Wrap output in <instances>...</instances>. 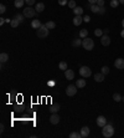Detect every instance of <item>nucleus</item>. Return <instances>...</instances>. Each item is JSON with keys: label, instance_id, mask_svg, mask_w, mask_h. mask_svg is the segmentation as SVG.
Returning a JSON list of instances; mask_svg holds the SVG:
<instances>
[{"label": "nucleus", "instance_id": "2eb2a0df", "mask_svg": "<svg viewBox=\"0 0 124 138\" xmlns=\"http://www.w3.org/2000/svg\"><path fill=\"white\" fill-rule=\"evenodd\" d=\"M81 134H82V138H86L89 136V128L86 126V127H82L81 129Z\"/></svg>", "mask_w": 124, "mask_h": 138}, {"label": "nucleus", "instance_id": "473e14b6", "mask_svg": "<svg viewBox=\"0 0 124 138\" xmlns=\"http://www.w3.org/2000/svg\"><path fill=\"white\" fill-rule=\"evenodd\" d=\"M94 35H96V36H103L104 34H103V30H101V29H96V30H94Z\"/></svg>", "mask_w": 124, "mask_h": 138}, {"label": "nucleus", "instance_id": "ea45409f", "mask_svg": "<svg viewBox=\"0 0 124 138\" xmlns=\"http://www.w3.org/2000/svg\"><path fill=\"white\" fill-rule=\"evenodd\" d=\"M97 4H98L99 6H103V5H104V0H97Z\"/></svg>", "mask_w": 124, "mask_h": 138}, {"label": "nucleus", "instance_id": "f3484780", "mask_svg": "<svg viewBox=\"0 0 124 138\" xmlns=\"http://www.w3.org/2000/svg\"><path fill=\"white\" fill-rule=\"evenodd\" d=\"M104 76H106V75H103L102 72H101V74H96V75H94L96 82H103V81H104Z\"/></svg>", "mask_w": 124, "mask_h": 138}, {"label": "nucleus", "instance_id": "5701e85b", "mask_svg": "<svg viewBox=\"0 0 124 138\" xmlns=\"http://www.w3.org/2000/svg\"><path fill=\"white\" fill-rule=\"evenodd\" d=\"M10 25H11V28H17V26L20 25V21H19L16 17H14V19H11V22H10Z\"/></svg>", "mask_w": 124, "mask_h": 138}, {"label": "nucleus", "instance_id": "9d476101", "mask_svg": "<svg viewBox=\"0 0 124 138\" xmlns=\"http://www.w3.org/2000/svg\"><path fill=\"white\" fill-rule=\"evenodd\" d=\"M65 77H66L68 81L73 80V78H75V71H73V70H68V68H67V70L65 71Z\"/></svg>", "mask_w": 124, "mask_h": 138}, {"label": "nucleus", "instance_id": "0eeeda50", "mask_svg": "<svg viewBox=\"0 0 124 138\" xmlns=\"http://www.w3.org/2000/svg\"><path fill=\"white\" fill-rule=\"evenodd\" d=\"M107 124V118L104 116H98L97 117V126L98 127H104Z\"/></svg>", "mask_w": 124, "mask_h": 138}, {"label": "nucleus", "instance_id": "bb28decb", "mask_svg": "<svg viewBox=\"0 0 124 138\" xmlns=\"http://www.w3.org/2000/svg\"><path fill=\"white\" fill-rule=\"evenodd\" d=\"M72 45L75 46V47H76V46H81L82 45V40H81V39H75V40H73V41H72Z\"/></svg>", "mask_w": 124, "mask_h": 138}, {"label": "nucleus", "instance_id": "c85d7f7f", "mask_svg": "<svg viewBox=\"0 0 124 138\" xmlns=\"http://www.w3.org/2000/svg\"><path fill=\"white\" fill-rule=\"evenodd\" d=\"M119 4V0H110V8H118Z\"/></svg>", "mask_w": 124, "mask_h": 138}, {"label": "nucleus", "instance_id": "f03ea898", "mask_svg": "<svg viewBox=\"0 0 124 138\" xmlns=\"http://www.w3.org/2000/svg\"><path fill=\"white\" fill-rule=\"evenodd\" d=\"M103 129H102V134H103V137L106 138H109L112 137L113 134H114V128H113V126L110 124V123H107L104 127H102Z\"/></svg>", "mask_w": 124, "mask_h": 138}, {"label": "nucleus", "instance_id": "393cba45", "mask_svg": "<svg viewBox=\"0 0 124 138\" xmlns=\"http://www.w3.org/2000/svg\"><path fill=\"white\" fill-rule=\"evenodd\" d=\"M58 68H60V70H63V71H66V70H67V62L61 61L60 63H58Z\"/></svg>", "mask_w": 124, "mask_h": 138}, {"label": "nucleus", "instance_id": "ddd939ff", "mask_svg": "<svg viewBox=\"0 0 124 138\" xmlns=\"http://www.w3.org/2000/svg\"><path fill=\"white\" fill-rule=\"evenodd\" d=\"M35 10H36L37 13H42V11L45 10V4H44V3H37V4L35 5Z\"/></svg>", "mask_w": 124, "mask_h": 138}, {"label": "nucleus", "instance_id": "423d86ee", "mask_svg": "<svg viewBox=\"0 0 124 138\" xmlns=\"http://www.w3.org/2000/svg\"><path fill=\"white\" fill-rule=\"evenodd\" d=\"M77 88L78 87L76 85H70V86H67V88H66V95L70 96V97L75 96V95L77 93Z\"/></svg>", "mask_w": 124, "mask_h": 138}, {"label": "nucleus", "instance_id": "09e8293b", "mask_svg": "<svg viewBox=\"0 0 124 138\" xmlns=\"http://www.w3.org/2000/svg\"><path fill=\"white\" fill-rule=\"evenodd\" d=\"M122 101H123V102H124V97H122Z\"/></svg>", "mask_w": 124, "mask_h": 138}, {"label": "nucleus", "instance_id": "a18cd8bd", "mask_svg": "<svg viewBox=\"0 0 124 138\" xmlns=\"http://www.w3.org/2000/svg\"><path fill=\"white\" fill-rule=\"evenodd\" d=\"M120 36H122V37H124V30H122V32H120Z\"/></svg>", "mask_w": 124, "mask_h": 138}, {"label": "nucleus", "instance_id": "49530a36", "mask_svg": "<svg viewBox=\"0 0 124 138\" xmlns=\"http://www.w3.org/2000/svg\"><path fill=\"white\" fill-rule=\"evenodd\" d=\"M122 26H123V29H124V19L122 20Z\"/></svg>", "mask_w": 124, "mask_h": 138}, {"label": "nucleus", "instance_id": "37998d69", "mask_svg": "<svg viewBox=\"0 0 124 138\" xmlns=\"http://www.w3.org/2000/svg\"><path fill=\"white\" fill-rule=\"evenodd\" d=\"M89 4H97V0H88Z\"/></svg>", "mask_w": 124, "mask_h": 138}, {"label": "nucleus", "instance_id": "39448f33", "mask_svg": "<svg viewBox=\"0 0 124 138\" xmlns=\"http://www.w3.org/2000/svg\"><path fill=\"white\" fill-rule=\"evenodd\" d=\"M36 13H37V11H36L35 9H32L31 6H27V8L24 9L22 15L25 16V17H29V19H30V17H34V16L36 15Z\"/></svg>", "mask_w": 124, "mask_h": 138}, {"label": "nucleus", "instance_id": "cd10ccee", "mask_svg": "<svg viewBox=\"0 0 124 138\" xmlns=\"http://www.w3.org/2000/svg\"><path fill=\"white\" fill-rule=\"evenodd\" d=\"M46 26L50 29V30H52V29H55V28H56V24H55L53 21H47V22H46Z\"/></svg>", "mask_w": 124, "mask_h": 138}, {"label": "nucleus", "instance_id": "4c0bfd02", "mask_svg": "<svg viewBox=\"0 0 124 138\" xmlns=\"http://www.w3.org/2000/svg\"><path fill=\"white\" fill-rule=\"evenodd\" d=\"M58 4L63 6V5H66V4H68V3H67V0H58Z\"/></svg>", "mask_w": 124, "mask_h": 138}, {"label": "nucleus", "instance_id": "c9c22d12", "mask_svg": "<svg viewBox=\"0 0 124 138\" xmlns=\"http://www.w3.org/2000/svg\"><path fill=\"white\" fill-rule=\"evenodd\" d=\"M25 3H26L29 6H32V5L35 4V0H25Z\"/></svg>", "mask_w": 124, "mask_h": 138}, {"label": "nucleus", "instance_id": "a19ab883", "mask_svg": "<svg viewBox=\"0 0 124 138\" xmlns=\"http://www.w3.org/2000/svg\"><path fill=\"white\" fill-rule=\"evenodd\" d=\"M5 22H6V19H3V17H1V19H0V25H4Z\"/></svg>", "mask_w": 124, "mask_h": 138}, {"label": "nucleus", "instance_id": "72a5a7b5", "mask_svg": "<svg viewBox=\"0 0 124 138\" xmlns=\"http://www.w3.org/2000/svg\"><path fill=\"white\" fill-rule=\"evenodd\" d=\"M15 17L17 19V20H19V21H20V24H21V22L24 21V17H25V16L21 15V14H17V15H15Z\"/></svg>", "mask_w": 124, "mask_h": 138}, {"label": "nucleus", "instance_id": "79ce46f5", "mask_svg": "<svg viewBox=\"0 0 124 138\" xmlns=\"http://www.w3.org/2000/svg\"><path fill=\"white\" fill-rule=\"evenodd\" d=\"M4 129H5V127H4V124H0V131H1V133L4 132Z\"/></svg>", "mask_w": 124, "mask_h": 138}, {"label": "nucleus", "instance_id": "20e7f679", "mask_svg": "<svg viewBox=\"0 0 124 138\" xmlns=\"http://www.w3.org/2000/svg\"><path fill=\"white\" fill-rule=\"evenodd\" d=\"M79 75L84 78H88V77L92 75V70L88 67V66H81L79 68Z\"/></svg>", "mask_w": 124, "mask_h": 138}, {"label": "nucleus", "instance_id": "a211bd4d", "mask_svg": "<svg viewBox=\"0 0 124 138\" xmlns=\"http://www.w3.org/2000/svg\"><path fill=\"white\" fill-rule=\"evenodd\" d=\"M60 111V105L58 103H53L51 107H50V112L51 113H57Z\"/></svg>", "mask_w": 124, "mask_h": 138}, {"label": "nucleus", "instance_id": "f257e3e1", "mask_svg": "<svg viewBox=\"0 0 124 138\" xmlns=\"http://www.w3.org/2000/svg\"><path fill=\"white\" fill-rule=\"evenodd\" d=\"M48 34H50V29L46 26V24H42V25L36 30V35H37V37H40V39H45V37H47Z\"/></svg>", "mask_w": 124, "mask_h": 138}, {"label": "nucleus", "instance_id": "7c9ffc66", "mask_svg": "<svg viewBox=\"0 0 124 138\" xmlns=\"http://www.w3.org/2000/svg\"><path fill=\"white\" fill-rule=\"evenodd\" d=\"M101 70H102L101 72H102L103 75H108V74H109V67H108V66H103Z\"/></svg>", "mask_w": 124, "mask_h": 138}, {"label": "nucleus", "instance_id": "aec40b11", "mask_svg": "<svg viewBox=\"0 0 124 138\" xmlns=\"http://www.w3.org/2000/svg\"><path fill=\"white\" fill-rule=\"evenodd\" d=\"M8 60H9V55L5 54V52H1V54H0V61H1V63L6 62Z\"/></svg>", "mask_w": 124, "mask_h": 138}, {"label": "nucleus", "instance_id": "1a4fd4ad", "mask_svg": "<svg viewBox=\"0 0 124 138\" xmlns=\"http://www.w3.org/2000/svg\"><path fill=\"white\" fill-rule=\"evenodd\" d=\"M88 8L91 9V11L94 13V14H98L99 10H101V6H99L98 4H89V3H88Z\"/></svg>", "mask_w": 124, "mask_h": 138}, {"label": "nucleus", "instance_id": "2f4dec72", "mask_svg": "<svg viewBox=\"0 0 124 138\" xmlns=\"http://www.w3.org/2000/svg\"><path fill=\"white\" fill-rule=\"evenodd\" d=\"M67 5H68V8H71V9H75V8H76V1H75V0H70Z\"/></svg>", "mask_w": 124, "mask_h": 138}, {"label": "nucleus", "instance_id": "4be33fe9", "mask_svg": "<svg viewBox=\"0 0 124 138\" xmlns=\"http://www.w3.org/2000/svg\"><path fill=\"white\" fill-rule=\"evenodd\" d=\"M73 13H75V15H82L83 14V9L81 6H76L73 9Z\"/></svg>", "mask_w": 124, "mask_h": 138}, {"label": "nucleus", "instance_id": "dca6fc26", "mask_svg": "<svg viewBox=\"0 0 124 138\" xmlns=\"http://www.w3.org/2000/svg\"><path fill=\"white\" fill-rule=\"evenodd\" d=\"M41 25H42V24H41V21H40V20H37V19H35V20H32V21H31V26H32L35 30H37Z\"/></svg>", "mask_w": 124, "mask_h": 138}, {"label": "nucleus", "instance_id": "e433bc0d", "mask_svg": "<svg viewBox=\"0 0 124 138\" xmlns=\"http://www.w3.org/2000/svg\"><path fill=\"white\" fill-rule=\"evenodd\" d=\"M83 21H84V22H89V21H91V17H89L88 15L83 16Z\"/></svg>", "mask_w": 124, "mask_h": 138}, {"label": "nucleus", "instance_id": "6e6552de", "mask_svg": "<svg viewBox=\"0 0 124 138\" xmlns=\"http://www.w3.org/2000/svg\"><path fill=\"white\" fill-rule=\"evenodd\" d=\"M114 66L118 70H124V59H117L114 61Z\"/></svg>", "mask_w": 124, "mask_h": 138}, {"label": "nucleus", "instance_id": "6ab92c4d", "mask_svg": "<svg viewBox=\"0 0 124 138\" xmlns=\"http://www.w3.org/2000/svg\"><path fill=\"white\" fill-rule=\"evenodd\" d=\"M76 86H77L78 88H83V87L86 86V80H83V78H79V80H77V82H76Z\"/></svg>", "mask_w": 124, "mask_h": 138}, {"label": "nucleus", "instance_id": "58836bf2", "mask_svg": "<svg viewBox=\"0 0 124 138\" xmlns=\"http://www.w3.org/2000/svg\"><path fill=\"white\" fill-rule=\"evenodd\" d=\"M98 14H101V15H103V14H106V9L103 8V6H101V10H99V13Z\"/></svg>", "mask_w": 124, "mask_h": 138}, {"label": "nucleus", "instance_id": "c03bdc74", "mask_svg": "<svg viewBox=\"0 0 124 138\" xmlns=\"http://www.w3.org/2000/svg\"><path fill=\"white\" fill-rule=\"evenodd\" d=\"M103 34L108 35V34H109V29H104V30H103Z\"/></svg>", "mask_w": 124, "mask_h": 138}, {"label": "nucleus", "instance_id": "412c9836", "mask_svg": "<svg viewBox=\"0 0 124 138\" xmlns=\"http://www.w3.org/2000/svg\"><path fill=\"white\" fill-rule=\"evenodd\" d=\"M87 36H88V30L82 29V30L79 31V37H81V39H86Z\"/></svg>", "mask_w": 124, "mask_h": 138}, {"label": "nucleus", "instance_id": "f704fd0d", "mask_svg": "<svg viewBox=\"0 0 124 138\" xmlns=\"http://www.w3.org/2000/svg\"><path fill=\"white\" fill-rule=\"evenodd\" d=\"M5 11H6V6H5L4 4H1V5H0V13H1V14H4Z\"/></svg>", "mask_w": 124, "mask_h": 138}, {"label": "nucleus", "instance_id": "c756f323", "mask_svg": "<svg viewBox=\"0 0 124 138\" xmlns=\"http://www.w3.org/2000/svg\"><path fill=\"white\" fill-rule=\"evenodd\" d=\"M113 100H114L115 102H119V101H122V96H120L119 93H114V95H113Z\"/></svg>", "mask_w": 124, "mask_h": 138}, {"label": "nucleus", "instance_id": "de8ad7c7", "mask_svg": "<svg viewBox=\"0 0 124 138\" xmlns=\"http://www.w3.org/2000/svg\"><path fill=\"white\" fill-rule=\"evenodd\" d=\"M119 3H120V4H123V5H124V0H119Z\"/></svg>", "mask_w": 124, "mask_h": 138}, {"label": "nucleus", "instance_id": "9b49d317", "mask_svg": "<svg viewBox=\"0 0 124 138\" xmlns=\"http://www.w3.org/2000/svg\"><path fill=\"white\" fill-rule=\"evenodd\" d=\"M101 42H102V45L103 46H108L110 44V37H109L108 35H103V36H101Z\"/></svg>", "mask_w": 124, "mask_h": 138}, {"label": "nucleus", "instance_id": "a878e982", "mask_svg": "<svg viewBox=\"0 0 124 138\" xmlns=\"http://www.w3.org/2000/svg\"><path fill=\"white\" fill-rule=\"evenodd\" d=\"M70 138H82V134L81 132H72L70 134Z\"/></svg>", "mask_w": 124, "mask_h": 138}, {"label": "nucleus", "instance_id": "b1692460", "mask_svg": "<svg viewBox=\"0 0 124 138\" xmlns=\"http://www.w3.org/2000/svg\"><path fill=\"white\" fill-rule=\"evenodd\" d=\"M24 4H25V0H15L14 1V5H15L16 8H22Z\"/></svg>", "mask_w": 124, "mask_h": 138}, {"label": "nucleus", "instance_id": "4468645a", "mask_svg": "<svg viewBox=\"0 0 124 138\" xmlns=\"http://www.w3.org/2000/svg\"><path fill=\"white\" fill-rule=\"evenodd\" d=\"M82 21H83V17H82L81 15H76L75 16V19H73V25L79 26V25L82 24Z\"/></svg>", "mask_w": 124, "mask_h": 138}, {"label": "nucleus", "instance_id": "7ed1b4c3", "mask_svg": "<svg viewBox=\"0 0 124 138\" xmlns=\"http://www.w3.org/2000/svg\"><path fill=\"white\" fill-rule=\"evenodd\" d=\"M82 46H83L84 50L91 51V50H93V47H94V42H93L92 39L86 37V39H82Z\"/></svg>", "mask_w": 124, "mask_h": 138}, {"label": "nucleus", "instance_id": "f8f14e48", "mask_svg": "<svg viewBox=\"0 0 124 138\" xmlns=\"http://www.w3.org/2000/svg\"><path fill=\"white\" fill-rule=\"evenodd\" d=\"M50 122L52 123V124H57V123L60 122V116L57 113H52L51 117H50Z\"/></svg>", "mask_w": 124, "mask_h": 138}]
</instances>
